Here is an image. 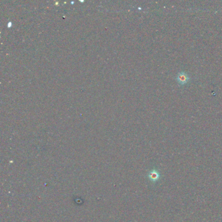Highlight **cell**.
Instances as JSON below:
<instances>
[{
	"instance_id": "cell-2",
	"label": "cell",
	"mask_w": 222,
	"mask_h": 222,
	"mask_svg": "<svg viewBox=\"0 0 222 222\" xmlns=\"http://www.w3.org/2000/svg\"><path fill=\"white\" fill-rule=\"evenodd\" d=\"M160 177V173L156 169H152L149 173V178L152 182L158 181Z\"/></svg>"
},
{
	"instance_id": "cell-1",
	"label": "cell",
	"mask_w": 222,
	"mask_h": 222,
	"mask_svg": "<svg viewBox=\"0 0 222 222\" xmlns=\"http://www.w3.org/2000/svg\"><path fill=\"white\" fill-rule=\"evenodd\" d=\"M188 74L185 72H179L177 76V80L180 85H184L190 80Z\"/></svg>"
}]
</instances>
